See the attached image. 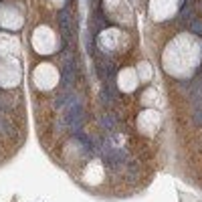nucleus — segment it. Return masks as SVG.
I'll list each match as a JSON object with an SVG mask.
<instances>
[{
    "instance_id": "1",
    "label": "nucleus",
    "mask_w": 202,
    "mask_h": 202,
    "mask_svg": "<svg viewBox=\"0 0 202 202\" xmlns=\"http://www.w3.org/2000/svg\"><path fill=\"white\" fill-rule=\"evenodd\" d=\"M32 85L41 91H51L53 87H57L59 81V69L53 63H41L38 67H34L32 71Z\"/></svg>"
},
{
    "instance_id": "2",
    "label": "nucleus",
    "mask_w": 202,
    "mask_h": 202,
    "mask_svg": "<svg viewBox=\"0 0 202 202\" xmlns=\"http://www.w3.org/2000/svg\"><path fill=\"white\" fill-rule=\"evenodd\" d=\"M32 47H34V51H38V53H42V55L55 53L57 41H55L53 31L47 28V27L37 28V32H34V37H32Z\"/></svg>"
},
{
    "instance_id": "3",
    "label": "nucleus",
    "mask_w": 202,
    "mask_h": 202,
    "mask_svg": "<svg viewBox=\"0 0 202 202\" xmlns=\"http://www.w3.org/2000/svg\"><path fill=\"white\" fill-rule=\"evenodd\" d=\"M22 77V71H20L18 61H0V85L2 87H16Z\"/></svg>"
},
{
    "instance_id": "4",
    "label": "nucleus",
    "mask_w": 202,
    "mask_h": 202,
    "mask_svg": "<svg viewBox=\"0 0 202 202\" xmlns=\"http://www.w3.org/2000/svg\"><path fill=\"white\" fill-rule=\"evenodd\" d=\"M103 166L99 164V162H91V164L87 166V170H85V178L89 180V184H99L101 180H103Z\"/></svg>"
},
{
    "instance_id": "5",
    "label": "nucleus",
    "mask_w": 202,
    "mask_h": 202,
    "mask_svg": "<svg viewBox=\"0 0 202 202\" xmlns=\"http://www.w3.org/2000/svg\"><path fill=\"white\" fill-rule=\"evenodd\" d=\"M192 31H194L196 34H202V22H200V20H196V22H192Z\"/></svg>"
}]
</instances>
